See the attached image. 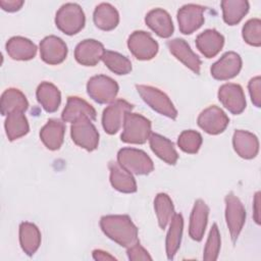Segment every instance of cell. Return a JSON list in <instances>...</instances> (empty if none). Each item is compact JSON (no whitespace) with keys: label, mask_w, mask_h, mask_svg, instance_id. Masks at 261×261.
Here are the masks:
<instances>
[{"label":"cell","mask_w":261,"mask_h":261,"mask_svg":"<svg viewBox=\"0 0 261 261\" xmlns=\"http://www.w3.org/2000/svg\"><path fill=\"white\" fill-rule=\"evenodd\" d=\"M151 136V122L145 116L127 112L124 116L121 141L128 144H144Z\"/></svg>","instance_id":"obj_2"},{"label":"cell","mask_w":261,"mask_h":261,"mask_svg":"<svg viewBox=\"0 0 261 261\" xmlns=\"http://www.w3.org/2000/svg\"><path fill=\"white\" fill-rule=\"evenodd\" d=\"M72 141L87 151H93L99 144V133L92 120L88 117H80L70 126Z\"/></svg>","instance_id":"obj_7"},{"label":"cell","mask_w":261,"mask_h":261,"mask_svg":"<svg viewBox=\"0 0 261 261\" xmlns=\"http://www.w3.org/2000/svg\"><path fill=\"white\" fill-rule=\"evenodd\" d=\"M110 170L111 186L121 193H135L137 184L132 173L123 168L118 162L111 161L108 165Z\"/></svg>","instance_id":"obj_24"},{"label":"cell","mask_w":261,"mask_h":261,"mask_svg":"<svg viewBox=\"0 0 261 261\" xmlns=\"http://www.w3.org/2000/svg\"><path fill=\"white\" fill-rule=\"evenodd\" d=\"M5 130L9 141L17 140L29 133L30 126L23 112H12L6 116Z\"/></svg>","instance_id":"obj_33"},{"label":"cell","mask_w":261,"mask_h":261,"mask_svg":"<svg viewBox=\"0 0 261 261\" xmlns=\"http://www.w3.org/2000/svg\"><path fill=\"white\" fill-rule=\"evenodd\" d=\"M105 52L104 46L93 39H87L79 43L74 50L75 60L85 66H95Z\"/></svg>","instance_id":"obj_17"},{"label":"cell","mask_w":261,"mask_h":261,"mask_svg":"<svg viewBox=\"0 0 261 261\" xmlns=\"http://www.w3.org/2000/svg\"><path fill=\"white\" fill-rule=\"evenodd\" d=\"M205 8L198 4H186L177 11V21L179 31L185 35H190L197 31L204 23Z\"/></svg>","instance_id":"obj_13"},{"label":"cell","mask_w":261,"mask_h":261,"mask_svg":"<svg viewBox=\"0 0 261 261\" xmlns=\"http://www.w3.org/2000/svg\"><path fill=\"white\" fill-rule=\"evenodd\" d=\"M136 88L142 99L152 109L171 119L176 118L177 111L165 93L157 88L146 85H137Z\"/></svg>","instance_id":"obj_5"},{"label":"cell","mask_w":261,"mask_h":261,"mask_svg":"<svg viewBox=\"0 0 261 261\" xmlns=\"http://www.w3.org/2000/svg\"><path fill=\"white\" fill-rule=\"evenodd\" d=\"M208 214L209 207L207 204L201 199L197 200L191 213L189 226V233L193 240L199 242L203 239L208 221Z\"/></svg>","instance_id":"obj_20"},{"label":"cell","mask_w":261,"mask_h":261,"mask_svg":"<svg viewBox=\"0 0 261 261\" xmlns=\"http://www.w3.org/2000/svg\"><path fill=\"white\" fill-rule=\"evenodd\" d=\"M127 256L129 260H152V257L149 255L147 250H145L139 241L133 245L132 247L127 248Z\"/></svg>","instance_id":"obj_40"},{"label":"cell","mask_w":261,"mask_h":261,"mask_svg":"<svg viewBox=\"0 0 261 261\" xmlns=\"http://www.w3.org/2000/svg\"><path fill=\"white\" fill-rule=\"evenodd\" d=\"M249 93L251 100L256 107L261 106V79L260 76H255L250 80L248 84Z\"/></svg>","instance_id":"obj_39"},{"label":"cell","mask_w":261,"mask_h":261,"mask_svg":"<svg viewBox=\"0 0 261 261\" xmlns=\"http://www.w3.org/2000/svg\"><path fill=\"white\" fill-rule=\"evenodd\" d=\"M65 126L59 119H49L40 132V138L43 144L49 150H58L64 139Z\"/></svg>","instance_id":"obj_23"},{"label":"cell","mask_w":261,"mask_h":261,"mask_svg":"<svg viewBox=\"0 0 261 261\" xmlns=\"http://www.w3.org/2000/svg\"><path fill=\"white\" fill-rule=\"evenodd\" d=\"M225 219L231 241L234 243L245 224L246 210L240 199L232 193L225 197Z\"/></svg>","instance_id":"obj_8"},{"label":"cell","mask_w":261,"mask_h":261,"mask_svg":"<svg viewBox=\"0 0 261 261\" xmlns=\"http://www.w3.org/2000/svg\"><path fill=\"white\" fill-rule=\"evenodd\" d=\"M94 22L103 31H111L118 24L119 14L114 6L109 3H101L94 10Z\"/></svg>","instance_id":"obj_30"},{"label":"cell","mask_w":261,"mask_h":261,"mask_svg":"<svg viewBox=\"0 0 261 261\" xmlns=\"http://www.w3.org/2000/svg\"><path fill=\"white\" fill-rule=\"evenodd\" d=\"M177 145L186 153L195 154L202 145V136L193 129L184 130L177 140Z\"/></svg>","instance_id":"obj_36"},{"label":"cell","mask_w":261,"mask_h":261,"mask_svg":"<svg viewBox=\"0 0 261 261\" xmlns=\"http://www.w3.org/2000/svg\"><path fill=\"white\" fill-rule=\"evenodd\" d=\"M149 142L152 151L160 159L171 165L176 163L178 155L176 150L174 149L173 143L170 140L158 134H151Z\"/></svg>","instance_id":"obj_27"},{"label":"cell","mask_w":261,"mask_h":261,"mask_svg":"<svg viewBox=\"0 0 261 261\" xmlns=\"http://www.w3.org/2000/svg\"><path fill=\"white\" fill-rule=\"evenodd\" d=\"M19 242L21 249L29 256L34 255L41 244V232L32 222H21L19 225Z\"/></svg>","instance_id":"obj_28"},{"label":"cell","mask_w":261,"mask_h":261,"mask_svg":"<svg viewBox=\"0 0 261 261\" xmlns=\"http://www.w3.org/2000/svg\"><path fill=\"white\" fill-rule=\"evenodd\" d=\"M242 35L249 45L259 47L261 45V20L259 18L249 19L243 27Z\"/></svg>","instance_id":"obj_38"},{"label":"cell","mask_w":261,"mask_h":261,"mask_svg":"<svg viewBox=\"0 0 261 261\" xmlns=\"http://www.w3.org/2000/svg\"><path fill=\"white\" fill-rule=\"evenodd\" d=\"M118 163L130 173L143 175L154 169L152 159L142 150L135 148H122L117 153Z\"/></svg>","instance_id":"obj_4"},{"label":"cell","mask_w":261,"mask_h":261,"mask_svg":"<svg viewBox=\"0 0 261 261\" xmlns=\"http://www.w3.org/2000/svg\"><path fill=\"white\" fill-rule=\"evenodd\" d=\"M61 117L62 120L66 122H73L80 117H88L91 120H94L96 118V110L85 100L75 96H70L67 99Z\"/></svg>","instance_id":"obj_19"},{"label":"cell","mask_w":261,"mask_h":261,"mask_svg":"<svg viewBox=\"0 0 261 261\" xmlns=\"http://www.w3.org/2000/svg\"><path fill=\"white\" fill-rule=\"evenodd\" d=\"M254 219L256 223H260V193L257 192L254 198Z\"/></svg>","instance_id":"obj_42"},{"label":"cell","mask_w":261,"mask_h":261,"mask_svg":"<svg viewBox=\"0 0 261 261\" xmlns=\"http://www.w3.org/2000/svg\"><path fill=\"white\" fill-rule=\"evenodd\" d=\"M154 208L158 224L162 229H164L175 214L173 203L167 194L160 193L154 200Z\"/></svg>","instance_id":"obj_34"},{"label":"cell","mask_w":261,"mask_h":261,"mask_svg":"<svg viewBox=\"0 0 261 261\" xmlns=\"http://www.w3.org/2000/svg\"><path fill=\"white\" fill-rule=\"evenodd\" d=\"M223 20L233 25L241 21L249 10V2L246 0H223L221 1Z\"/></svg>","instance_id":"obj_32"},{"label":"cell","mask_w":261,"mask_h":261,"mask_svg":"<svg viewBox=\"0 0 261 261\" xmlns=\"http://www.w3.org/2000/svg\"><path fill=\"white\" fill-rule=\"evenodd\" d=\"M218 99L232 114H240L246 108V98L243 88L238 84H224L218 90Z\"/></svg>","instance_id":"obj_12"},{"label":"cell","mask_w":261,"mask_h":261,"mask_svg":"<svg viewBox=\"0 0 261 261\" xmlns=\"http://www.w3.org/2000/svg\"><path fill=\"white\" fill-rule=\"evenodd\" d=\"M85 13L76 3L63 4L55 16L56 27L66 35L79 33L85 25Z\"/></svg>","instance_id":"obj_3"},{"label":"cell","mask_w":261,"mask_h":261,"mask_svg":"<svg viewBox=\"0 0 261 261\" xmlns=\"http://www.w3.org/2000/svg\"><path fill=\"white\" fill-rule=\"evenodd\" d=\"M132 54L139 60H150L158 52V43L144 31H135L127 40Z\"/></svg>","instance_id":"obj_9"},{"label":"cell","mask_w":261,"mask_h":261,"mask_svg":"<svg viewBox=\"0 0 261 261\" xmlns=\"http://www.w3.org/2000/svg\"><path fill=\"white\" fill-rule=\"evenodd\" d=\"M102 60L104 64L116 74H127L132 70L130 60L114 51H105Z\"/></svg>","instance_id":"obj_35"},{"label":"cell","mask_w":261,"mask_h":261,"mask_svg":"<svg viewBox=\"0 0 261 261\" xmlns=\"http://www.w3.org/2000/svg\"><path fill=\"white\" fill-rule=\"evenodd\" d=\"M242 68V58L236 52L224 53L219 60L211 66V75L215 80L226 81L239 74Z\"/></svg>","instance_id":"obj_14"},{"label":"cell","mask_w":261,"mask_h":261,"mask_svg":"<svg viewBox=\"0 0 261 261\" xmlns=\"http://www.w3.org/2000/svg\"><path fill=\"white\" fill-rule=\"evenodd\" d=\"M220 250V233L217 224L214 223L210 229L205 249L203 259L206 261H214L217 259Z\"/></svg>","instance_id":"obj_37"},{"label":"cell","mask_w":261,"mask_h":261,"mask_svg":"<svg viewBox=\"0 0 261 261\" xmlns=\"http://www.w3.org/2000/svg\"><path fill=\"white\" fill-rule=\"evenodd\" d=\"M100 226L112 241L124 248L138 242V228L127 215H106L101 217Z\"/></svg>","instance_id":"obj_1"},{"label":"cell","mask_w":261,"mask_h":261,"mask_svg":"<svg viewBox=\"0 0 261 261\" xmlns=\"http://www.w3.org/2000/svg\"><path fill=\"white\" fill-rule=\"evenodd\" d=\"M133 109V105L125 100L118 99L107 106L102 115V124L109 135L116 134L124 121V116Z\"/></svg>","instance_id":"obj_10"},{"label":"cell","mask_w":261,"mask_h":261,"mask_svg":"<svg viewBox=\"0 0 261 261\" xmlns=\"http://www.w3.org/2000/svg\"><path fill=\"white\" fill-rule=\"evenodd\" d=\"M23 1L21 0H0V6L3 10L8 12H14L21 8Z\"/></svg>","instance_id":"obj_41"},{"label":"cell","mask_w":261,"mask_h":261,"mask_svg":"<svg viewBox=\"0 0 261 261\" xmlns=\"http://www.w3.org/2000/svg\"><path fill=\"white\" fill-rule=\"evenodd\" d=\"M170 53L182 62L187 67H189L192 71L199 74L201 67V60L197 54L193 52L190 45L184 39H173L166 43Z\"/></svg>","instance_id":"obj_16"},{"label":"cell","mask_w":261,"mask_h":261,"mask_svg":"<svg viewBox=\"0 0 261 261\" xmlns=\"http://www.w3.org/2000/svg\"><path fill=\"white\" fill-rule=\"evenodd\" d=\"M182 227H184V219L181 214H174L172 219L170 220L169 229L166 236V254L169 260L173 259L174 255L176 254L181 241L182 234Z\"/></svg>","instance_id":"obj_31"},{"label":"cell","mask_w":261,"mask_h":261,"mask_svg":"<svg viewBox=\"0 0 261 261\" xmlns=\"http://www.w3.org/2000/svg\"><path fill=\"white\" fill-rule=\"evenodd\" d=\"M147 25L161 38H169L173 34V23L169 13L161 8L149 11L145 17Z\"/></svg>","instance_id":"obj_21"},{"label":"cell","mask_w":261,"mask_h":261,"mask_svg":"<svg viewBox=\"0 0 261 261\" xmlns=\"http://www.w3.org/2000/svg\"><path fill=\"white\" fill-rule=\"evenodd\" d=\"M117 83L103 74L92 76L87 84V92L89 96L100 104L112 103L118 93Z\"/></svg>","instance_id":"obj_6"},{"label":"cell","mask_w":261,"mask_h":261,"mask_svg":"<svg viewBox=\"0 0 261 261\" xmlns=\"http://www.w3.org/2000/svg\"><path fill=\"white\" fill-rule=\"evenodd\" d=\"M197 122L207 134L218 135L226 128L229 123V118L222 109L212 105L200 113Z\"/></svg>","instance_id":"obj_11"},{"label":"cell","mask_w":261,"mask_h":261,"mask_svg":"<svg viewBox=\"0 0 261 261\" xmlns=\"http://www.w3.org/2000/svg\"><path fill=\"white\" fill-rule=\"evenodd\" d=\"M93 258L95 260H115V258L113 256H111L110 254H108L105 251L102 250H95L93 251Z\"/></svg>","instance_id":"obj_43"},{"label":"cell","mask_w":261,"mask_h":261,"mask_svg":"<svg viewBox=\"0 0 261 261\" xmlns=\"http://www.w3.org/2000/svg\"><path fill=\"white\" fill-rule=\"evenodd\" d=\"M37 100L47 112H55L61 102L60 91L53 84L44 82L39 85L37 92Z\"/></svg>","instance_id":"obj_29"},{"label":"cell","mask_w":261,"mask_h":261,"mask_svg":"<svg viewBox=\"0 0 261 261\" xmlns=\"http://www.w3.org/2000/svg\"><path fill=\"white\" fill-rule=\"evenodd\" d=\"M232 145L238 155L244 159L256 157L259 151V141L257 137L247 130H236L232 137Z\"/></svg>","instance_id":"obj_18"},{"label":"cell","mask_w":261,"mask_h":261,"mask_svg":"<svg viewBox=\"0 0 261 261\" xmlns=\"http://www.w3.org/2000/svg\"><path fill=\"white\" fill-rule=\"evenodd\" d=\"M6 51L14 60H30L37 53L36 45L24 37H12L6 43Z\"/></svg>","instance_id":"obj_25"},{"label":"cell","mask_w":261,"mask_h":261,"mask_svg":"<svg viewBox=\"0 0 261 261\" xmlns=\"http://www.w3.org/2000/svg\"><path fill=\"white\" fill-rule=\"evenodd\" d=\"M29 107V102L21 91L9 88L1 96V113L8 115L12 112H24Z\"/></svg>","instance_id":"obj_26"},{"label":"cell","mask_w":261,"mask_h":261,"mask_svg":"<svg viewBox=\"0 0 261 261\" xmlns=\"http://www.w3.org/2000/svg\"><path fill=\"white\" fill-rule=\"evenodd\" d=\"M40 55L48 64H59L67 55L66 44L56 36H48L40 43Z\"/></svg>","instance_id":"obj_15"},{"label":"cell","mask_w":261,"mask_h":261,"mask_svg":"<svg viewBox=\"0 0 261 261\" xmlns=\"http://www.w3.org/2000/svg\"><path fill=\"white\" fill-rule=\"evenodd\" d=\"M224 44L223 36L214 29L201 33L196 39V46L207 58H212L219 53Z\"/></svg>","instance_id":"obj_22"}]
</instances>
